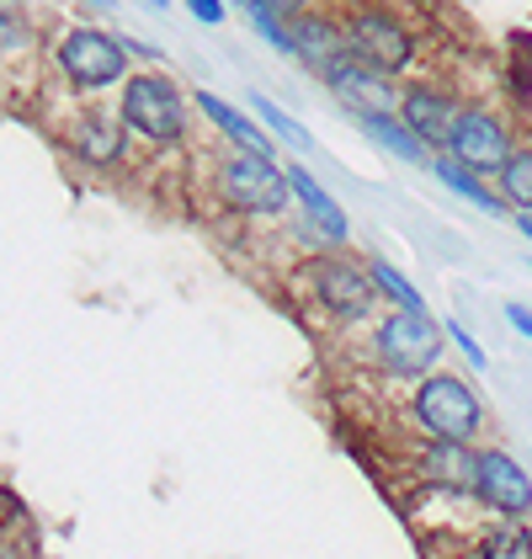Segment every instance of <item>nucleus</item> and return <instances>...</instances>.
Masks as SVG:
<instances>
[{
    "label": "nucleus",
    "mask_w": 532,
    "mask_h": 559,
    "mask_svg": "<svg viewBox=\"0 0 532 559\" xmlns=\"http://www.w3.org/2000/svg\"><path fill=\"white\" fill-rule=\"evenodd\" d=\"M245 107L256 112V123H262V129L271 133L277 144H282V150H293V155H310V150H314V133L304 129L299 118H288V112H282V107L271 102V96H262V91H251V102H245Z\"/></svg>",
    "instance_id": "obj_19"
},
{
    "label": "nucleus",
    "mask_w": 532,
    "mask_h": 559,
    "mask_svg": "<svg viewBox=\"0 0 532 559\" xmlns=\"http://www.w3.org/2000/svg\"><path fill=\"white\" fill-rule=\"evenodd\" d=\"M129 139L133 133L123 129L118 112L86 107V112L70 118L64 150H70V160H81V166H90V171H118V166H129Z\"/></svg>",
    "instance_id": "obj_9"
},
{
    "label": "nucleus",
    "mask_w": 532,
    "mask_h": 559,
    "mask_svg": "<svg viewBox=\"0 0 532 559\" xmlns=\"http://www.w3.org/2000/svg\"><path fill=\"white\" fill-rule=\"evenodd\" d=\"M288 187H293V203H299V235L319 246V251H341L352 240V224L341 214V203L319 187V176L310 166H288Z\"/></svg>",
    "instance_id": "obj_11"
},
{
    "label": "nucleus",
    "mask_w": 532,
    "mask_h": 559,
    "mask_svg": "<svg viewBox=\"0 0 532 559\" xmlns=\"http://www.w3.org/2000/svg\"><path fill=\"white\" fill-rule=\"evenodd\" d=\"M288 33H293V59L310 64L319 81L352 59V44H347L341 16H325V11H310V5H304L299 16H288Z\"/></svg>",
    "instance_id": "obj_13"
},
{
    "label": "nucleus",
    "mask_w": 532,
    "mask_h": 559,
    "mask_svg": "<svg viewBox=\"0 0 532 559\" xmlns=\"http://www.w3.org/2000/svg\"><path fill=\"white\" fill-rule=\"evenodd\" d=\"M395 112L404 118V129L437 155L447 144V133H452V123H458V112H463V96L452 86H443V81H404Z\"/></svg>",
    "instance_id": "obj_10"
},
{
    "label": "nucleus",
    "mask_w": 532,
    "mask_h": 559,
    "mask_svg": "<svg viewBox=\"0 0 532 559\" xmlns=\"http://www.w3.org/2000/svg\"><path fill=\"white\" fill-rule=\"evenodd\" d=\"M5 16H11V11H5V5H0V22H5Z\"/></svg>",
    "instance_id": "obj_31"
},
{
    "label": "nucleus",
    "mask_w": 532,
    "mask_h": 559,
    "mask_svg": "<svg viewBox=\"0 0 532 559\" xmlns=\"http://www.w3.org/2000/svg\"><path fill=\"white\" fill-rule=\"evenodd\" d=\"M506 320H511V331L522 336V342H532V309L517 299H506Z\"/></svg>",
    "instance_id": "obj_25"
},
{
    "label": "nucleus",
    "mask_w": 532,
    "mask_h": 559,
    "mask_svg": "<svg viewBox=\"0 0 532 559\" xmlns=\"http://www.w3.org/2000/svg\"><path fill=\"white\" fill-rule=\"evenodd\" d=\"M517 229L528 235V246H532V214H517Z\"/></svg>",
    "instance_id": "obj_28"
},
{
    "label": "nucleus",
    "mask_w": 532,
    "mask_h": 559,
    "mask_svg": "<svg viewBox=\"0 0 532 559\" xmlns=\"http://www.w3.org/2000/svg\"><path fill=\"white\" fill-rule=\"evenodd\" d=\"M511 150H517L511 118L485 107V102H463V112H458V123H452V133H447V144H443V155H452L458 166H469V171H480V176L500 171L511 160Z\"/></svg>",
    "instance_id": "obj_8"
},
{
    "label": "nucleus",
    "mask_w": 532,
    "mask_h": 559,
    "mask_svg": "<svg viewBox=\"0 0 532 559\" xmlns=\"http://www.w3.org/2000/svg\"><path fill=\"white\" fill-rule=\"evenodd\" d=\"M118 38H123V48H129V59H144V64H160V59H166L160 48L144 44V38H129V33H118Z\"/></svg>",
    "instance_id": "obj_26"
},
{
    "label": "nucleus",
    "mask_w": 532,
    "mask_h": 559,
    "mask_svg": "<svg viewBox=\"0 0 532 559\" xmlns=\"http://www.w3.org/2000/svg\"><path fill=\"white\" fill-rule=\"evenodd\" d=\"M53 70L59 81L81 96H96V91L123 86L133 75V59L118 33L107 27H64L59 44H53Z\"/></svg>",
    "instance_id": "obj_3"
},
{
    "label": "nucleus",
    "mask_w": 532,
    "mask_h": 559,
    "mask_svg": "<svg viewBox=\"0 0 532 559\" xmlns=\"http://www.w3.org/2000/svg\"><path fill=\"white\" fill-rule=\"evenodd\" d=\"M214 198L240 218H277L293 203L288 166H277V155H251V150H229L214 166Z\"/></svg>",
    "instance_id": "obj_2"
},
{
    "label": "nucleus",
    "mask_w": 532,
    "mask_h": 559,
    "mask_svg": "<svg viewBox=\"0 0 532 559\" xmlns=\"http://www.w3.org/2000/svg\"><path fill=\"white\" fill-rule=\"evenodd\" d=\"M410 416L415 427L432 437H452V442H474L485 431V400L463 384L458 373H426L415 394H410Z\"/></svg>",
    "instance_id": "obj_6"
},
{
    "label": "nucleus",
    "mask_w": 532,
    "mask_h": 559,
    "mask_svg": "<svg viewBox=\"0 0 532 559\" xmlns=\"http://www.w3.org/2000/svg\"><path fill=\"white\" fill-rule=\"evenodd\" d=\"M144 5H149V11H166V0H144Z\"/></svg>",
    "instance_id": "obj_29"
},
{
    "label": "nucleus",
    "mask_w": 532,
    "mask_h": 559,
    "mask_svg": "<svg viewBox=\"0 0 532 559\" xmlns=\"http://www.w3.org/2000/svg\"><path fill=\"white\" fill-rule=\"evenodd\" d=\"M186 11H192V22H203V27H219L223 16H229V0H181Z\"/></svg>",
    "instance_id": "obj_24"
},
{
    "label": "nucleus",
    "mask_w": 532,
    "mask_h": 559,
    "mask_svg": "<svg viewBox=\"0 0 532 559\" xmlns=\"http://www.w3.org/2000/svg\"><path fill=\"white\" fill-rule=\"evenodd\" d=\"M341 27H347V44H352V59L362 64H373V70H384V75H410L415 70V33H410V22L395 16L389 5H352L347 16H341Z\"/></svg>",
    "instance_id": "obj_7"
},
{
    "label": "nucleus",
    "mask_w": 532,
    "mask_h": 559,
    "mask_svg": "<svg viewBox=\"0 0 532 559\" xmlns=\"http://www.w3.org/2000/svg\"><path fill=\"white\" fill-rule=\"evenodd\" d=\"M251 5H266V11H277V16H299L310 0H251ZM251 5H245V11H251Z\"/></svg>",
    "instance_id": "obj_27"
},
{
    "label": "nucleus",
    "mask_w": 532,
    "mask_h": 559,
    "mask_svg": "<svg viewBox=\"0 0 532 559\" xmlns=\"http://www.w3.org/2000/svg\"><path fill=\"white\" fill-rule=\"evenodd\" d=\"M495 192L506 198L511 214H532V144L511 150V160L495 171Z\"/></svg>",
    "instance_id": "obj_20"
},
{
    "label": "nucleus",
    "mask_w": 532,
    "mask_h": 559,
    "mask_svg": "<svg viewBox=\"0 0 532 559\" xmlns=\"http://www.w3.org/2000/svg\"><path fill=\"white\" fill-rule=\"evenodd\" d=\"M426 166H432V176L443 181V187L452 192V198L474 203V209H480V214H489V218H500V214H506V198H500V192H495V187H489V181H485L480 171L458 166V160H452V155H443V150H437V155H432Z\"/></svg>",
    "instance_id": "obj_17"
},
{
    "label": "nucleus",
    "mask_w": 532,
    "mask_h": 559,
    "mask_svg": "<svg viewBox=\"0 0 532 559\" xmlns=\"http://www.w3.org/2000/svg\"><path fill=\"white\" fill-rule=\"evenodd\" d=\"M0 559H11V555H0Z\"/></svg>",
    "instance_id": "obj_32"
},
{
    "label": "nucleus",
    "mask_w": 532,
    "mask_h": 559,
    "mask_svg": "<svg viewBox=\"0 0 532 559\" xmlns=\"http://www.w3.org/2000/svg\"><path fill=\"white\" fill-rule=\"evenodd\" d=\"M367 272H373V288H378V299H389L395 309H426V299H421V288L399 272V266H389V261H367Z\"/></svg>",
    "instance_id": "obj_22"
},
{
    "label": "nucleus",
    "mask_w": 532,
    "mask_h": 559,
    "mask_svg": "<svg viewBox=\"0 0 532 559\" xmlns=\"http://www.w3.org/2000/svg\"><path fill=\"white\" fill-rule=\"evenodd\" d=\"M299 277H304L310 299L319 304L336 325H356V320H367V314H373V304H378V288H373L367 261L347 257V251H314V257L299 266Z\"/></svg>",
    "instance_id": "obj_4"
},
{
    "label": "nucleus",
    "mask_w": 532,
    "mask_h": 559,
    "mask_svg": "<svg viewBox=\"0 0 532 559\" xmlns=\"http://www.w3.org/2000/svg\"><path fill=\"white\" fill-rule=\"evenodd\" d=\"M186 91L166 70H133L118 86V118L133 139L155 144V150H177L186 139Z\"/></svg>",
    "instance_id": "obj_1"
},
{
    "label": "nucleus",
    "mask_w": 532,
    "mask_h": 559,
    "mask_svg": "<svg viewBox=\"0 0 532 559\" xmlns=\"http://www.w3.org/2000/svg\"><path fill=\"white\" fill-rule=\"evenodd\" d=\"M480 559H532V527H522V516H500L480 538Z\"/></svg>",
    "instance_id": "obj_21"
},
{
    "label": "nucleus",
    "mask_w": 532,
    "mask_h": 559,
    "mask_svg": "<svg viewBox=\"0 0 532 559\" xmlns=\"http://www.w3.org/2000/svg\"><path fill=\"white\" fill-rule=\"evenodd\" d=\"M373 357L395 379H426L443 362V325L426 309H389L373 325Z\"/></svg>",
    "instance_id": "obj_5"
},
{
    "label": "nucleus",
    "mask_w": 532,
    "mask_h": 559,
    "mask_svg": "<svg viewBox=\"0 0 532 559\" xmlns=\"http://www.w3.org/2000/svg\"><path fill=\"white\" fill-rule=\"evenodd\" d=\"M234 5H240V11H245V5H251V0H234Z\"/></svg>",
    "instance_id": "obj_30"
},
{
    "label": "nucleus",
    "mask_w": 532,
    "mask_h": 559,
    "mask_svg": "<svg viewBox=\"0 0 532 559\" xmlns=\"http://www.w3.org/2000/svg\"><path fill=\"white\" fill-rule=\"evenodd\" d=\"M356 129L367 133L373 144H384V150H389L395 160H404V166H426V160H432V150L404 129L399 112H356Z\"/></svg>",
    "instance_id": "obj_18"
},
{
    "label": "nucleus",
    "mask_w": 532,
    "mask_h": 559,
    "mask_svg": "<svg viewBox=\"0 0 532 559\" xmlns=\"http://www.w3.org/2000/svg\"><path fill=\"white\" fill-rule=\"evenodd\" d=\"M474 496L495 516H528L532 512V479L506 448H480L474 459Z\"/></svg>",
    "instance_id": "obj_12"
},
{
    "label": "nucleus",
    "mask_w": 532,
    "mask_h": 559,
    "mask_svg": "<svg viewBox=\"0 0 532 559\" xmlns=\"http://www.w3.org/2000/svg\"><path fill=\"white\" fill-rule=\"evenodd\" d=\"M192 107L229 139V150H251V155H271V150H277V139H271L245 107L223 102V96H214V91H192Z\"/></svg>",
    "instance_id": "obj_16"
},
{
    "label": "nucleus",
    "mask_w": 532,
    "mask_h": 559,
    "mask_svg": "<svg viewBox=\"0 0 532 559\" xmlns=\"http://www.w3.org/2000/svg\"><path fill=\"white\" fill-rule=\"evenodd\" d=\"M474 459H480V448L452 442V437H432V442L415 453V474H421L426 490H443V496H474Z\"/></svg>",
    "instance_id": "obj_14"
},
{
    "label": "nucleus",
    "mask_w": 532,
    "mask_h": 559,
    "mask_svg": "<svg viewBox=\"0 0 532 559\" xmlns=\"http://www.w3.org/2000/svg\"><path fill=\"white\" fill-rule=\"evenodd\" d=\"M443 336H452V342H458V352H463V362H469V368H489L485 346H480L474 336H469V331H463V320H447Z\"/></svg>",
    "instance_id": "obj_23"
},
{
    "label": "nucleus",
    "mask_w": 532,
    "mask_h": 559,
    "mask_svg": "<svg viewBox=\"0 0 532 559\" xmlns=\"http://www.w3.org/2000/svg\"><path fill=\"white\" fill-rule=\"evenodd\" d=\"M325 86L336 91V102H341L352 118L356 112H395L399 107V81L384 75V70H373V64H362V59H347L341 70H330Z\"/></svg>",
    "instance_id": "obj_15"
}]
</instances>
